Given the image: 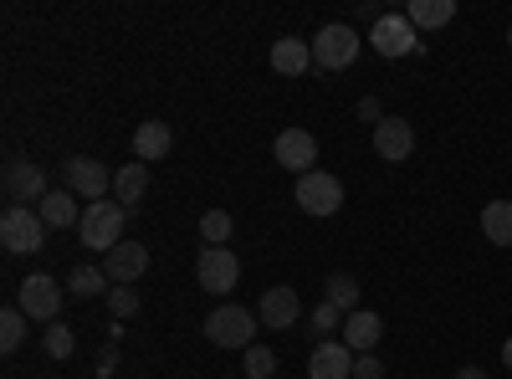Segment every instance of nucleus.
I'll return each mask as SVG.
<instances>
[{
  "label": "nucleus",
  "instance_id": "f03ea898",
  "mask_svg": "<svg viewBox=\"0 0 512 379\" xmlns=\"http://www.w3.org/2000/svg\"><path fill=\"white\" fill-rule=\"evenodd\" d=\"M123 226H128V210L118 200H93L88 210H82V221H77V236H82V246H93V251L108 257L118 241H128Z\"/></svg>",
  "mask_w": 512,
  "mask_h": 379
},
{
  "label": "nucleus",
  "instance_id": "6e6552de",
  "mask_svg": "<svg viewBox=\"0 0 512 379\" xmlns=\"http://www.w3.org/2000/svg\"><path fill=\"white\" fill-rule=\"evenodd\" d=\"M369 47L379 52V57H410V52H420V41H415V26H410V16H400V11H390V16H379L374 26H369Z\"/></svg>",
  "mask_w": 512,
  "mask_h": 379
},
{
  "label": "nucleus",
  "instance_id": "cd10ccee",
  "mask_svg": "<svg viewBox=\"0 0 512 379\" xmlns=\"http://www.w3.org/2000/svg\"><path fill=\"white\" fill-rule=\"evenodd\" d=\"M277 374V354L267 344H251L246 349V379H272Z\"/></svg>",
  "mask_w": 512,
  "mask_h": 379
},
{
  "label": "nucleus",
  "instance_id": "412c9836",
  "mask_svg": "<svg viewBox=\"0 0 512 379\" xmlns=\"http://www.w3.org/2000/svg\"><path fill=\"white\" fill-rule=\"evenodd\" d=\"M36 210H41V221H47V231H72L82 221V210L72 205V190H52Z\"/></svg>",
  "mask_w": 512,
  "mask_h": 379
},
{
  "label": "nucleus",
  "instance_id": "20e7f679",
  "mask_svg": "<svg viewBox=\"0 0 512 379\" xmlns=\"http://www.w3.org/2000/svg\"><path fill=\"white\" fill-rule=\"evenodd\" d=\"M0 241H6V251H16V257L41 251V246H47V221H41V210L6 205V216H0Z\"/></svg>",
  "mask_w": 512,
  "mask_h": 379
},
{
  "label": "nucleus",
  "instance_id": "b1692460",
  "mask_svg": "<svg viewBox=\"0 0 512 379\" xmlns=\"http://www.w3.org/2000/svg\"><path fill=\"white\" fill-rule=\"evenodd\" d=\"M231 236H236L231 210H205V216H200V241H205V246H226Z\"/></svg>",
  "mask_w": 512,
  "mask_h": 379
},
{
  "label": "nucleus",
  "instance_id": "423d86ee",
  "mask_svg": "<svg viewBox=\"0 0 512 379\" xmlns=\"http://www.w3.org/2000/svg\"><path fill=\"white\" fill-rule=\"evenodd\" d=\"M47 195H52V180H47V170H41V164H31V159H6V200H11V205L36 210Z\"/></svg>",
  "mask_w": 512,
  "mask_h": 379
},
{
  "label": "nucleus",
  "instance_id": "2eb2a0df",
  "mask_svg": "<svg viewBox=\"0 0 512 379\" xmlns=\"http://www.w3.org/2000/svg\"><path fill=\"white\" fill-rule=\"evenodd\" d=\"M297 313H303V303H297L292 287H267L262 303H256V318H262V328H292Z\"/></svg>",
  "mask_w": 512,
  "mask_h": 379
},
{
  "label": "nucleus",
  "instance_id": "6ab92c4d",
  "mask_svg": "<svg viewBox=\"0 0 512 379\" xmlns=\"http://www.w3.org/2000/svg\"><path fill=\"white\" fill-rule=\"evenodd\" d=\"M405 16H410L415 31H441V26L456 21V0H410Z\"/></svg>",
  "mask_w": 512,
  "mask_h": 379
},
{
  "label": "nucleus",
  "instance_id": "1a4fd4ad",
  "mask_svg": "<svg viewBox=\"0 0 512 379\" xmlns=\"http://www.w3.org/2000/svg\"><path fill=\"white\" fill-rule=\"evenodd\" d=\"M62 180H67V190L82 195V200H108V185H113L108 164H98L93 154H72V159L62 164Z\"/></svg>",
  "mask_w": 512,
  "mask_h": 379
},
{
  "label": "nucleus",
  "instance_id": "f3484780",
  "mask_svg": "<svg viewBox=\"0 0 512 379\" xmlns=\"http://www.w3.org/2000/svg\"><path fill=\"white\" fill-rule=\"evenodd\" d=\"M384 339V318L379 313H369V308H359V313H349L344 318V344L354 349V354H374V344Z\"/></svg>",
  "mask_w": 512,
  "mask_h": 379
},
{
  "label": "nucleus",
  "instance_id": "7ed1b4c3",
  "mask_svg": "<svg viewBox=\"0 0 512 379\" xmlns=\"http://www.w3.org/2000/svg\"><path fill=\"white\" fill-rule=\"evenodd\" d=\"M62 282L57 277H47V272H31V277H21V287H16V308L26 313V318H36V323H57V313H62Z\"/></svg>",
  "mask_w": 512,
  "mask_h": 379
},
{
  "label": "nucleus",
  "instance_id": "f8f14e48",
  "mask_svg": "<svg viewBox=\"0 0 512 379\" xmlns=\"http://www.w3.org/2000/svg\"><path fill=\"white\" fill-rule=\"evenodd\" d=\"M103 272H108L113 287H134V282L149 272V246H139V241H118L108 257H103Z\"/></svg>",
  "mask_w": 512,
  "mask_h": 379
},
{
  "label": "nucleus",
  "instance_id": "473e14b6",
  "mask_svg": "<svg viewBox=\"0 0 512 379\" xmlns=\"http://www.w3.org/2000/svg\"><path fill=\"white\" fill-rule=\"evenodd\" d=\"M113 369H118V349H103V359H98V374H103V379H113Z\"/></svg>",
  "mask_w": 512,
  "mask_h": 379
},
{
  "label": "nucleus",
  "instance_id": "393cba45",
  "mask_svg": "<svg viewBox=\"0 0 512 379\" xmlns=\"http://www.w3.org/2000/svg\"><path fill=\"white\" fill-rule=\"evenodd\" d=\"M41 349H47V359H72V349H77V333H72V323H47V333H41Z\"/></svg>",
  "mask_w": 512,
  "mask_h": 379
},
{
  "label": "nucleus",
  "instance_id": "ddd939ff",
  "mask_svg": "<svg viewBox=\"0 0 512 379\" xmlns=\"http://www.w3.org/2000/svg\"><path fill=\"white\" fill-rule=\"evenodd\" d=\"M308 379H354V349L344 339H323L308 354Z\"/></svg>",
  "mask_w": 512,
  "mask_h": 379
},
{
  "label": "nucleus",
  "instance_id": "a878e982",
  "mask_svg": "<svg viewBox=\"0 0 512 379\" xmlns=\"http://www.w3.org/2000/svg\"><path fill=\"white\" fill-rule=\"evenodd\" d=\"M26 313L21 308H6V313H0V349H6V354H16L21 344H26Z\"/></svg>",
  "mask_w": 512,
  "mask_h": 379
},
{
  "label": "nucleus",
  "instance_id": "72a5a7b5",
  "mask_svg": "<svg viewBox=\"0 0 512 379\" xmlns=\"http://www.w3.org/2000/svg\"><path fill=\"white\" fill-rule=\"evenodd\" d=\"M456 379H492L487 369H477V364H466V369H456Z\"/></svg>",
  "mask_w": 512,
  "mask_h": 379
},
{
  "label": "nucleus",
  "instance_id": "f257e3e1",
  "mask_svg": "<svg viewBox=\"0 0 512 379\" xmlns=\"http://www.w3.org/2000/svg\"><path fill=\"white\" fill-rule=\"evenodd\" d=\"M256 328H262V318L246 313L241 303H221L205 313V339L216 349H251L256 344Z\"/></svg>",
  "mask_w": 512,
  "mask_h": 379
},
{
  "label": "nucleus",
  "instance_id": "4468645a",
  "mask_svg": "<svg viewBox=\"0 0 512 379\" xmlns=\"http://www.w3.org/2000/svg\"><path fill=\"white\" fill-rule=\"evenodd\" d=\"M374 154L384 164H405L415 154V129H410L405 118H384L379 129H374Z\"/></svg>",
  "mask_w": 512,
  "mask_h": 379
},
{
  "label": "nucleus",
  "instance_id": "f704fd0d",
  "mask_svg": "<svg viewBox=\"0 0 512 379\" xmlns=\"http://www.w3.org/2000/svg\"><path fill=\"white\" fill-rule=\"evenodd\" d=\"M502 364H507V369H512V339H507V344H502Z\"/></svg>",
  "mask_w": 512,
  "mask_h": 379
},
{
  "label": "nucleus",
  "instance_id": "a211bd4d",
  "mask_svg": "<svg viewBox=\"0 0 512 379\" xmlns=\"http://www.w3.org/2000/svg\"><path fill=\"white\" fill-rule=\"evenodd\" d=\"M169 144H175V134H169V123H159V118H149V123L134 129V159L139 164H159L169 154Z\"/></svg>",
  "mask_w": 512,
  "mask_h": 379
},
{
  "label": "nucleus",
  "instance_id": "c85d7f7f",
  "mask_svg": "<svg viewBox=\"0 0 512 379\" xmlns=\"http://www.w3.org/2000/svg\"><path fill=\"white\" fill-rule=\"evenodd\" d=\"M344 318H349L344 308H338V303H328V298H323V303L313 308V333H318V344L328 339V333H333V328H344Z\"/></svg>",
  "mask_w": 512,
  "mask_h": 379
},
{
  "label": "nucleus",
  "instance_id": "4be33fe9",
  "mask_svg": "<svg viewBox=\"0 0 512 379\" xmlns=\"http://www.w3.org/2000/svg\"><path fill=\"white\" fill-rule=\"evenodd\" d=\"M482 236H487L492 246H512V200L482 205Z\"/></svg>",
  "mask_w": 512,
  "mask_h": 379
},
{
  "label": "nucleus",
  "instance_id": "9d476101",
  "mask_svg": "<svg viewBox=\"0 0 512 379\" xmlns=\"http://www.w3.org/2000/svg\"><path fill=\"white\" fill-rule=\"evenodd\" d=\"M297 205H303L308 216L328 221V216H338V205H344V185H338L333 175H323V170H313V175L297 180Z\"/></svg>",
  "mask_w": 512,
  "mask_h": 379
},
{
  "label": "nucleus",
  "instance_id": "5701e85b",
  "mask_svg": "<svg viewBox=\"0 0 512 379\" xmlns=\"http://www.w3.org/2000/svg\"><path fill=\"white\" fill-rule=\"evenodd\" d=\"M323 298L338 303L344 313H359V277H354V272H333V277L323 282Z\"/></svg>",
  "mask_w": 512,
  "mask_h": 379
},
{
  "label": "nucleus",
  "instance_id": "39448f33",
  "mask_svg": "<svg viewBox=\"0 0 512 379\" xmlns=\"http://www.w3.org/2000/svg\"><path fill=\"white\" fill-rule=\"evenodd\" d=\"M354 57H359V31H354V26L333 21V26L318 31V41H313V67H323V72H344Z\"/></svg>",
  "mask_w": 512,
  "mask_h": 379
},
{
  "label": "nucleus",
  "instance_id": "2f4dec72",
  "mask_svg": "<svg viewBox=\"0 0 512 379\" xmlns=\"http://www.w3.org/2000/svg\"><path fill=\"white\" fill-rule=\"evenodd\" d=\"M359 118L379 129V123H384V108H379V98H359Z\"/></svg>",
  "mask_w": 512,
  "mask_h": 379
},
{
  "label": "nucleus",
  "instance_id": "7c9ffc66",
  "mask_svg": "<svg viewBox=\"0 0 512 379\" xmlns=\"http://www.w3.org/2000/svg\"><path fill=\"white\" fill-rule=\"evenodd\" d=\"M354 379H384V364L374 354H354Z\"/></svg>",
  "mask_w": 512,
  "mask_h": 379
},
{
  "label": "nucleus",
  "instance_id": "bb28decb",
  "mask_svg": "<svg viewBox=\"0 0 512 379\" xmlns=\"http://www.w3.org/2000/svg\"><path fill=\"white\" fill-rule=\"evenodd\" d=\"M67 287H72V298H98V292L108 287V272L103 267H77Z\"/></svg>",
  "mask_w": 512,
  "mask_h": 379
},
{
  "label": "nucleus",
  "instance_id": "0eeeda50",
  "mask_svg": "<svg viewBox=\"0 0 512 379\" xmlns=\"http://www.w3.org/2000/svg\"><path fill=\"white\" fill-rule=\"evenodd\" d=\"M195 277H200L205 292H216V298H221V292H231L241 282V257L231 246H205L195 257Z\"/></svg>",
  "mask_w": 512,
  "mask_h": 379
},
{
  "label": "nucleus",
  "instance_id": "dca6fc26",
  "mask_svg": "<svg viewBox=\"0 0 512 379\" xmlns=\"http://www.w3.org/2000/svg\"><path fill=\"white\" fill-rule=\"evenodd\" d=\"M272 67H277L282 77H303V72H313V41H303V36H282V41H272Z\"/></svg>",
  "mask_w": 512,
  "mask_h": 379
},
{
  "label": "nucleus",
  "instance_id": "aec40b11",
  "mask_svg": "<svg viewBox=\"0 0 512 379\" xmlns=\"http://www.w3.org/2000/svg\"><path fill=\"white\" fill-rule=\"evenodd\" d=\"M144 190H149V164H123V170H113V200L128 210V205H139L144 200Z\"/></svg>",
  "mask_w": 512,
  "mask_h": 379
},
{
  "label": "nucleus",
  "instance_id": "9b49d317",
  "mask_svg": "<svg viewBox=\"0 0 512 379\" xmlns=\"http://www.w3.org/2000/svg\"><path fill=\"white\" fill-rule=\"evenodd\" d=\"M272 154H277L282 170H292L297 180H303V175H313V164H318V139L308 129H282L277 144H272Z\"/></svg>",
  "mask_w": 512,
  "mask_h": 379
},
{
  "label": "nucleus",
  "instance_id": "c756f323",
  "mask_svg": "<svg viewBox=\"0 0 512 379\" xmlns=\"http://www.w3.org/2000/svg\"><path fill=\"white\" fill-rule=\"evenodd\" d=\"M108 308H113V318H134L139 313V292L134 287H108Z\"/></svg>",
  "mask_w": 512,
  "mask_h": 379
},
{
  "label": "nucleus",
  "instance_id": "c9c22d12",
  "mask_svg": "<svg viewBox=\"0 0 512 379\" xmlns=\"http://www.w3.org/2000/svg\"><path fill=\"white\" fill-rule=\"evenodd\" d=\"M507 47H512V26H507Z\"/></svg>",
  "mask_w": 512,
  "mask_h": 379
}]
</instances>
